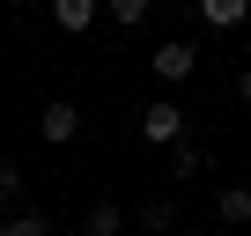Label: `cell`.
<instances>
[{
  "label": "cell",
  "mask_w": 251,
  "mask_h": 236,
  "mask_svg": "<svg viewBox=\"0 0 251 236\" xmlns=\"http://www.w3.org/2000/svg\"><path fill=\"white\" fill-rule=\"evenodd\" d=\"M192 15H200L207 30H236V23L251 15V0H200V8H192Z\"/></svg>",
  "instance_id": "5"
},
{
  "label": "cell",
  "mask_w": 251,
  "mask_h": 236,
  "mask_svg": "<svg viewBox=\"0 0 251 236\" xmlns=\"http://www.w3.org/2000/svg\"><path fill=\"white\" fill-rule=\"evenodd\" d=\"M0 207H23V170L0 163Z\"/></svg>",
  "instance_id": "11"
},
{
  "label": "cell",
  "mask_w": 251,
  "mask_h": 236,
  "mask_svg": "<svg viewBox=\"0 0 251 236\" xmlns=\"http://www.w3.org/2000/svg\"><path fill=\"white\" fill-rule=\"evenodd\" d=\"M200 170H207V148L200 141H177L170 148V177H200Z\"/></svg>",
  "instance_id": "8"
},
{
  "label": "cell",
  "mask_w": 251,
  "mask_h": 236,
  "mask_svg": "<svg viewBox=\"0 0 251 236\" xmlns=\"http://www.w3.org/2000/svg\"><path fill=\"white\" fill-rule=\"evenodd\" d=\"M118 229H126L118 199H96V207H89V221H81V236H118Z\"/></svg>",
  "instance_id": "7"
},
{
  "label": "cell",
  "mask_w": 251,
  "mask_h": 236,
  "mask_svg": "<svg viewBox=\"0 0 251 236\" xmlns=\"http://www.w3.org/2000/svg\"><path fill=\"white\" fill-rule=\"evenodd\" d=\"M15 229H23V236H52V221H45V214H15Z\"/></svg>",
  "instance_id": "12"
},
{
  "label": "cell",
  "mask_w": 251,
  "mask_h": 236,
  "mask_svg": "<svg viewBox=\"0 0 251 236\" xmlns=\"http://www.w3.org/2000/svg\"><path fill=\"white\" fill-rule=\"evenodd\" d=\"M74 133H81V111H74L67 96H52V103L37 111V141H52V148H67Z\"/></svg>",
  "instance_id": "2"
},
{
  "label": "cell",
  "mask_w": 251,
  "mask_h": 236,
  "mask_svg": "<svg viewBox=\"0 0 251 236\" xmlns=\"http://www.w3.org/2000/svg\"><path fill=\"white\" fill-rule=\"evenodd\" d=\"M192 67H200V52H192L185 37H170V45H155V81H163V89H177V81H192Z\"/></svg>",
  "instance_id": "3"
},
{
  "label": "cell",
  "mask_w": 251,
  "mask_h": 236,
  "mask_svg": "<svg viewBox=\"0 0 251 236\" xmlns=\"http://www.w3.org/2000/svg\"><path fill=\"white\" fill-rule=\"evenodd\" d=\"M214 214H222L229 229H244V221H251V185H222V192H214Z\"/></svg>",
  "instance_id": "6"
},
{
  "label": "cell",
  "mask_w": 251,
  "mask_h": 236,
  "mask_svg": "<svg viewBox=\"0 0 251 236\" xmlns=\"http://www.w3.org/2000/svg\"><path fill=\"white\" fill-rule=\"evenodd\" d=\"M148 8H155V0H103V15H111L118 30H141V23H148Z\"/></svg>",
  "instance_id": "9"
},
{
  "label": "cell",
  "mask_w": 251,
  "mask_h": 236,
  "mask_svg": "<svg viewBox=\"0 0 251 236\" xmlns=\"http://www.w3.org/2000/svg\"><path fill=\"white\" fill-rule=\"evenodd\" d=\"M96 15H103V0H52V23H59L67 37H81V30H96Z\"/></svg>",
  "instance_id": "4"
},
{
  "label": "cell",
  "mask_w": 251,
  "mask_h": 236,
  "mask_svg": "<svg viewBox=\"0 0 251 236\" xmlns=\"http://www.w3.org/2000/svg\"><path fill=\"white\" fill-rule=\"evenodd\" d=\"M185 126H192V118H185V111H177L170 96L141 111V141H148V148H177V141H185Z\"/></svg>",
  "instance_id": "1"
},
{
  "label": "cell",
  "mask_w": 251,
  "mask_h": 236,
  "mask_svg": "<svg viewBox=\"0 0 251 236\" xmlns=\"http://www.w3.org/2000/svg\"><path fill=\"white\" fill-rule=\"evenodd\" d=\"M141 229H148V236H170V229H177V207H170V199H148V207H141Z\"/></svg>",
  "instance_id": "10"
},
{
  "label": "cell",
  "mask_w": 251,
  "mask_h": 236,
  "mask_svg": "<svg viewBox=\"0 0 251 236\" xmlns=\"http://www.w3.org/2000/svg\"><path fill=\"white\" fill-rule=\"evenodd\" d=\"M0 236H23V229H15V221H0Z\"/></svg>",
  "instance_id": "14"
},
{
  "label": "cell",
  "mask_w": 251,
  "mask_h": 236,
  "mask_svg": "<svg viewBox=\"0 0 251 236\" xmlns=\"http://www.w3.org/2000/svg\"><path fill=\"white\" fill-rule=\"evenodd\" d=\"M236 96H244V103H251V67H244V74H236Z\"/></svg>",
  "instance_id": "13"
}]
</instances>
